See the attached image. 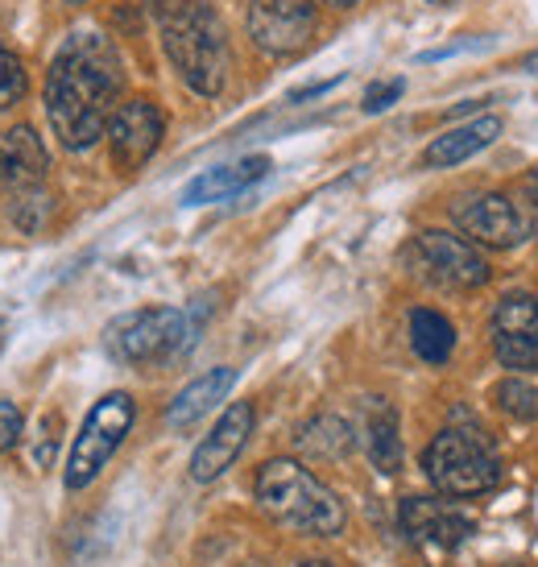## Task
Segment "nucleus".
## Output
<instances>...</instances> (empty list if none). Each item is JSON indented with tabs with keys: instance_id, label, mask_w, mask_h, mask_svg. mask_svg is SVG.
Masks as SVG:
<instances>
[{
	"instance_id": "nucleus-1",
	"label": "nucleus",
	"mask_w": 538,
	"mask_h": 567,
	"mask_svg": "<svg viewBox=\"0 0 538 567\" xmlns=\"http://www.w3.org/2000/svg\"><path fill=\"white\" fill-rule=\"evenodd\" d=\"M125 66L108 38L75 33L54 54L46 75V116L66 150H92L108 133L112 112L121 109Z\"/></svg>"
},
{
	"instance_id": "nucleus-4",
	"label": "nucleus",
	"mask_w": 538,
	"mask_h": 567,
	"mask_svg": "<svg viewBox=\"0 0 538 567\" xmlns=\"http://www.w3.org/2000/svg\"><path fill=\"white\" fill-rule=\"evenodd\" d=\"M46 174L50 154L30 125H13L0 133V195L9 199V216L25 233H38L50 216Z\"/></svg>"
},
{
	"instance_id": "nucleus-11",
	"label": "nucleus",
	"mask_w": 538,
	"mask_h": 567,
	"mask_svg": "<svg viewBox=\"0 0 538 567\" xmlns=\"http://www.w3.org/2000/svg\"><path fill=\"white\" fill-rule=\"evenodd\" d=\"M493 352L506 369H538V302L530 295H506L493 311Z\"/></svg>"
},
{
	"instance_id": "nucleus-13",
	"label": "nucleus",
	"mask_w": 538,
	"mask_h": 567,
	"mask_svg": "<svg viewBox=\"0 0 538 567\" xmlns=\"http://www.w3.org/2000/svg\"><path fill=\"white\" fill-rule=\"evenodd\" d=\"M254 423L257 414L249 402H232V406L220 414V423L211 426V435H207L199 447H195V456H190V481H199V485H211L216 476H224L237 456L245 452V443L254 435Z\"/></svg>"
},
{
	"instance_id": "nucleus-10",
	"label": "nucleus",
	"mask_w": 538,
	"mask_h": 567,
	"mask_svg": "<svg viewBox=\"0 0 538 567\" xmlns=\"http://www.w3.org/2000/svg\"><path fill=\"white\" fill-rule=\"evenodd\" d=\"M162 133H166V121H162L154 100H125L108 121V145L116 171H142L145 162L158 154Z\"/></svg>"
},
{
	"instance_id": "nucleus-17",
	"label": "nucleus",
	"mask_w": 538,
	"mask_h": 567,
	"mask_svg": "<svg viewBox=\"0 0 538 567\" xmlns=\"http://www.w3.org/2000/svg\"><path fill=\"white\" fill-rule=\"evenodd\" d=\"M232 385H237V369H228V364L211 369V373H204V378H195L187 390L170 402V410H166V426H175V431H187V426H195L207 410L220 406Z\"/></svg>"
},
{
	"instance_id": "nucleus-26",
	"label": "nucleus",
	"mask_w": 538,
	"mask_h": 567,
	"mask_svg": "<svg viewBox=\"0 0 538 567\" xmlns=\"http://www.w3.org/2000/svg\"><path fill=\"white\" fill-rule=\"evenodd\" d=\"M526 195H530V204H538V171L526 174Z\"/></svg>"
},
{
	"instance_id": "nucleus-15",
	"label": "nucleus",
	"mask_w": 538,
	"mask_h": 567,
	"mask_svg": "<svg viewBox=\"0 0 538 567\" xmlns=\"http://www.w3.org/2000/svg\"><path fill=\"white\" fill-rule=\"evenodd\" d=\"M269 174L266 154H254V158H240L232 166H216V171L199 174L187 190H183V204L199 207V204H220V199H232L240 190H249L254 183H261Z\"/></svg>"
},
{
	"instance_id": "nucleus-21",
	"label": "nucleus",
	"mask_w": 538,
	"mask_h": 567,
	"mask_svg": "<svg viewBox=\"0 0 538 567\" xmlns=\"http://www.w3.org/2000/svg\"><path fill=\"white\" fill-rule=\"evenodd\" d=\"M497 406L506 410L518 423H535L538 419V390L523 378H509L497 385Z\"/></svg>"
},
{
	"instance_id": "nucleus-12",
	"label": "nucleus",
	"mask_w": 538,
	"mask_h": 567,
	"mask_svg": "<svg viewBox=\"0 0 538 567\" xmlns=\"http://www.w3.org/2000/svg\"><path fill=\"white\" fill-rule=\"evenodd\" d=\"M452 216H456V228L464 237L476 240V245H489V249H514L526 240L523 212L497 190L464 199V204L452 207Z\"/></svg>"
},
{
	"instance_id": "nucleus-29",
	"label": "nucleus",
	"mask_w": 538,
	"mask_h": 567,
	"mask_svg": "<svg viewBox=\"0 0 538 567\" xmlns=\"http://www.w3.org/2000/svg\"><path fill=\"white\" fill-rule=\"evenodd\" d=\"M299 567H332V564H319V559H311V564H299Z\"/></svg>"
},
{
	"instance_id": "nucleus-14",
	"label": "nucleus",
	"mask_w": 538,
	"mask_h": 567,
	"mask_svg": "<svg viewBox=\"0 0 538 567\" xmlns=\"http://www.w3.org/2000/svg\"><path fill=\"white\" fill-rule=\"evenodd\" d=\"M402 530L411 538L435 543V547H459L473 535V518L452 509L447 502H435V497H406L402 502Z\"/></svg>"
},
{
	"instance_id": "nucleus-28",
	"label": "nucleus",
	"mask_w": 538,
	"mask_h": 567,
	"mask_svg": "<svg viewBox=\"0 0 538 567\" xmlns=\"http://www.w3.org/2000/svg\"><path fill=\"white\" fill-rule=\"evenodd\" d=\"M323 4H332V9H352L356 0H323Z\"/></svg>"
},
{
	"instance_id": "nucleus-19",
	"label": "nucleus",
	"mask_w": 538,
	"mask_h": 567,
	"mask_svg": "<svg viewBox=\"0 0 538 567\" xmlns=\"http://www.w3.org/2000/svg\"><path fill=\"white\" fill-rule=\"evenodd\" d=\"M411 344L427 364H444L447 357H452V348H456V328H452L439 311L414 307L411 311Z\"/></svg>"
},
{
	"instance_id": "nucleus-22",
	"label": "nucleus",
	"mask_w": 538,
	"mask_h": 567,
	"mask_svg": "<svg viewBox=\"0 0 538 567\" xmlns=\"http://www.w3.org/2000/svg\"><path fill=\"white\" fill-rule=\"evenodd\" d=\"M25 87H30V80H25L21 59H17L13 50L0 47V112L21 104V100H25Z\"/></svg>"
},
{
	"instance_id": "nucleus-27",
	"label": "nucleus",
	"mask_w": 538,
	"mask_h": 567,
	"mask_svg": "<svg viewBox=\"0 0 538 567\" xmlns=\"http://www.w3.org/2000/svg\"><path fill=\"white\" fill-rule=\"evenodd\" d=\"M523 71H530V75H538V50H535V54H526V59H523Z\"/></svg>"
},
{
	"instance_id": "nucleus-30",
	"label": "nucleus",
	"mask_w": 538,
	"mask_h": 567,
	"mask_svg": "<svg viewBox=\"0 0 538 567\" xmlns=\"http://www.w3.org/2000/svg\"><path fill=\"white\" fill-rule=\"evenodd\" d=\"M66 4H83V0H66Z\"/></svg>"
},
{
	"instance_id": "nucleus-24",
	"label": "nucleus",
	"mask_w": 538,
	"mask_h": 567,
	"mask_svg": "<svg viewBox=\"0 0 538 567\" xmlns=\"http://www.w3.org/2000/svg\"><path fill=\"white\" fill-rule=\"evenodd\" d=\"M21 426H25L21 410H17L13 402H0V456H4L9 447H17V440H21Z\"/></svg>"
},
{
	"instance_id": "nucleus-18",
	"label": "nucleus",
	"mask_w": 538,
	"mask_h": 567,
	"mask_svg": "<svg viewBox=\"0 0 538 567\" xmlns=\"http://www.w3.org/2000/svg\"><path fill=\"white\" fill-rule=\"evenodd\" d=\"M364 443H369V460L381 473H397L402 468V435H397V410L390 402L373 398L364 406Z\"/></svg>"
},
{
	"instance_id": "nucleus-6",
	"label": "nucleus",
	"mask_w": 538,
	"mask_h": 567,
	"mask_svg": "<svg viewBox=\"0 0 538 567\" xmlns=\"http://www.w3.org/2000/svg\"><path fill=\"white\" fill-rule=\"evenodd\" d=\"M133 398L125 390H116V394H104L100 402L92 406V414L83 419L80 435L71 443V456H66V473H63V485L71 493H80L95 481V476L104 473V464L116 456V447L125 443V435L133 431Z\"/></svg>"
},
{
	"instance_id": "nucleus-3",
	"label": "nucleus",
	"mask_w": 538,
	"mask_h": 567,
	"mask_svg": "<svg viewBox=\"0 0 538 567\" xmlns=\"http://www.w3.org/2000/svg\"><path fill=\"white\" fill-rule=\"evenodd\" d=\"M257 505L266 509L278 526H290L299 535L332 538L344 530V505L332 488L323 485L311 468L299 460H269L257 473Z\"/></svg>"
},
{
	"instance_id": "nucleus-25",
	"label": "nucleus",
	"mask_w": 538,
	"mask_h": 567,
	"mask_svg": "<svg viewBox=\"0 0 538 567\" xmlns=\"http://www.w3.org/2000/svg\"><path fill=\"white\" fill-rule=\"evenodd\" d=\"M340 80H344V75H335V80H323V83H311V87H299V92H290V104H302V100H315V95L332 92Z\"/></svg>"
},
{
	"instance_id": "nucleus-23",
	"label": "nucleus",
	"mask_w": 538,
	"mask_h": 567,
	"mask_svg": "<svg viewBox=\"0 0 538 567\" xmlns=\"http://www.w3.org/2000/svg\"><path fill=\"white\" fill-rule=\"evenodd\" d=\"M406 92V83L402 80H385V83H373L369 92H364L361 109L364 112H385L390 104H397V95Z\"/></svg>"
},
{
	"instance_id": "nucleus-16",
	"label": "nucleus",
	"mask_w": 538,
	"mask_h": 567,
	"mask_svg": "<svg viewBox=\"0 0 538 567\" xmlns=\"http://www.w3.org/2000/svg\"><path fill=\"white\" fill-rule=\"evenodd\" d=\"M497 133H501V116H476V121H468V125L447 128L444 137H435V142L427 145L423 166H431V171H444V166L468 162L473 154L489 150V145L497 142Z\"/></svg>"
},
{
	"instance_id": "nucleus-9",
	"label": "nucleus",
	"mask_w": 538,
	"mask_h": 567,
	"mask_svg": "<svg viewBox=\"0 0 538 567\" xmlns=\"http://www.w3.org/2000/svg\"><path fill=\"white\" fill-rule=\"evenodd\" d=\"M315 33L311 0H249V38L266 54H299Z\"/></svg>"
},
{
	"instance_id": "nucleus-2",
	"label": "nucleus",
	"mask_w": 538,
	"mask_h": 567,
	"mask_svg": "<svg viewBox=\"0 0 538 567\" xmlns=\"http://www.w3.org/2000/svg\"><path fill=\"white\" fill-rule=\"evenodd\" d=\"M166 59L195 95H220L228 80V38L211 0H149Z\"/></svg>"
},
{
	"instance_id": "nucleus-8",
	"label": "nucleus",
	"mask_w": 538,
	"mask_h": 567,
	"mask_svg": "<svg viewBox=\"0 0 538 567\" xmlns=\"http://www.w3.org/2000/svg\"><path fill=\"white\" fill-rule=\"evenodd\" d=\"M187 336V316L175 307H145V311H128V316L112 319L104 340L108 352L125 364H149L178 352Z\"/></svg>"
},
{
	"instance_id": "nucleus-20",
	"label": "nucleus",
	"mask_w": 538,
	"mask_h": 567,
	"mask_svg": "<svg viewBox=\"0 0 538 567\" xmlns=\"http://www.w3.org/2000/svg\"><path fill=\"white\" fill-rule=\"evenodd\" d=\"M302 447L311 452V456H344L352 447V426L344 419H335V414H323L315 423L302 431Z\"/></svg>"
},
{
	"instance_id": "nucleus-7",
	"label": "nucleus",
	"mask_w": 538,
	"mask_h": 567,
	"mask_svg": "<svg viewBox=\"0 0 538 567\" xmlns=\"http://www.w3.org/2000/svg\"><path fill=\"white\" fill-rule=\"evenodd\" d=\"M402 261L414 278H423L431 286H444V290H473V286L489 282V261L468 245L464 237L427 228L411 237V245L402 249Z\"/></svg>"
},
{
	"instance_id": "nucleus-5",
	"label": "nucleus",
	"mask_w": 538,
	"mask_h": 567,
	"mask_svg": "<svg viewBox=\"0 0 538 567\" xmlns=\"http://www.w3.org/2000/svg\"><path fill=\"white\" fill-rule=\"evenodd\" d=\"M423 468L427 481L447 497H476V493H489L497 485V452L493 443L480 435V426H444L423 452Z\"/></svg>"
}]
</instances>
